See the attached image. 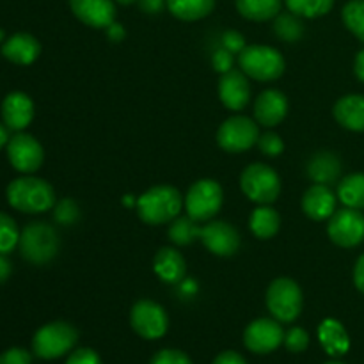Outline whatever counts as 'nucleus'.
<instances>
[{
  "instance_id": "nucleus-31",
  "label": "nucleus",
  "mask_w": 364,
  "mask_h": 364,
  "mask_svg": "<svg viewBox=\"0 0 364 364\" xmlns=\"http://www.w3.org/2000/svg\"><path fill=\"white\" fill-rule=\"evenodd\" d=\"M274 31H276L277 38L283 41L294 43L299 41L304 34V25L299 20L297 14H277L276 23H274Z\"/></svg>"
},
{
  "instance_id": "nucleus-29",
  "label": "nucleus",
  "mask_w": 364,
  "mask_h": 364,
  "mask_svg": "<svg viewBox=\"0 0 364 364\" xmlns=\"http://www.w3.org/2000/svg\"><path fill=\"white\" fill-rule=\"evenodd\" d=\"M201 233V226H199L198 220L191 219V217H176L174 220H171V226L167 235H169L171 242H174L176 245H191L192 242H196Z\"/></svg>"
},
{
  "instance_id": "nucleus-9",
  "label": "nucleus",
  "mask_w": 364,
  "mask_h": 364,
  "mask_svg": "<svg viewBox=\"0 0 364 364\" xmlns=\"http://www.w3.org/2000/svg\"><path fill=\"white\" fill-rule=\"evenodd\" d=\"M258 124L245 116H235L224 121L217 132V142L228 153H242L258 144Z\"/></svg>"
},
{
  "instance_id": "nucleus-4",
  "label": "nucleus",
  "mask_w": 364,
  "mask_h": 364,
  "mask_svg": "<svg viewBox=\"0 0 364 364\" xmlns=\"http://www.w3.org/2000/svg\"><path fill=\"white\" fill-rule=\"evenodd\" d=\"M238 64L247 77L259 82L276 80L284 73L283 53L267 45L245 46L238 53Z\"/></svg>"
},
{
  "instance_id": "nucleus-37",
  "label": "nucleus",
  "mask_w": 364,
  "mask_h": 364,
  "mask_svg": "<svg viewBox=\"0 0 364 364\" xmlns=\"http://www.w3.org/2000/svg\"><path fill=\"white\" fill-rule=\"evenodd\" d=\"M149 364H192V361L188 359V355L183 354L181 350H171V348H166V350H160L159 354L153 355Z\"/></svg>"
},
{
  "instance_id": "nucleus-43",
  "label": "nucleus",
  "mask_w": 364,
  "mask_h": 364,
  "mask_svg": "<svg viewBox=\"0 0 364 364\" xmlns=\"http://www.w3.org/2000/svg\"><path fill=\"white\" fill-rule=\"evenodd\" d=\"M354 283L361 294H364V255L359 256V259L355 262L354 267Z\"/></svg>"
},
{
  "instance_id": "nucleus-21",
  "label": "nucleus",
  "mask_w": 364,
  "mask_h": 364,
  "mask_svg": "<svg viewBox=\"0 0 364 364\" xmlns=\"http://www.w3.org/2000/svg\"><path fill=\"white\" fill-rule=\"evenodd\" d=\"M153 269H155L156 276L162 281L171 284H178L185 281V274H187V263L185 258L173 247H162L156 252L155 259H153Z\"/></svg>"
},
{
  "instance_id": "nucleus-39",
  "label": "nucleus",
  "mask_w": 364,
  "mask_h": 364,
  "mask_svg": "<svg viewBox=\"0 0 364 364\" xmlns=\"http://www.w3.org/2000/svg\"><path fill=\"white\" fill-rule=\"evenodd\" d=\"M66 364H102V359L91 348H78L68 358Z\"/></svg>"
},
{
  "instance_id": "nucleus-7",
  "label": "nucleus",
  "mask_w": 364,
  "mask_h": 364,
  "mask_svg": "<svg viewBox=\"0 0 364 364\" xmlns=\"http://www.w3.org/2000/svg\"><path fill=\"white\" fill-rule=\"evenodd\" d=\"M78 333L66 322H52L43 326L32 338L34 354L41 359H57L68 354L77 345Z\"/></svg>"
},
{
  "instance_id": "nucleus-2",
  "label": "nucleus",
  "mask_w": 364,
  "mask_h": 364,
  "mask_svg": "<svg viewBox=\"0 0 364 364\" xmlns=\"http://www.w3.org/2000/svg\"><path fill=\"white\" fill-rule=\"evenodd\" d=\"M181 205L183 199L178 188L171 185H156L137 199V213L146 224L159 226L176 219Z\"/></svg>"
},
{
  "instance_id": "nucleus-49",
  "label": "nucleus",
  "mask_w": 364,
  "mask_h": 364,
  "mask_svg": "<svg viewBox=\"0 0 364 364\" xmlns=\"http://www.w3.org/2000/svg\"><path fill=\"white\" fill-rule=\"evenodd\" d=\"M116 2L123 4V6H128V4H134V2H139V0H116Z\"/></svg>"
},
{
  "instance_id": "nucleus-34",
  "label": "nucleus",
  "mask_w": 364,
  "mask_h": 364,
  "mask_svg": "<svg viewBox=\"0 0 364 364\" xmlns=\"http://www.w3.org/2000/svg\"><path fill=\"white\" fill-rule=\"evenodd\" d=\"M80 217V208L73 199H63L53 206V219L63 226H71Z\"/></svg>"
},
{
  "instance_id": "nucleus-6",
  "label": "nucleus",
  "mask_w": 364,
  "mask_h": 364,
  "mask_svg": "<svg viewBox=\"0 0 364 364\" xmlns=\"http://www.w3.org/2000/svg\"><path fill=\"white\" fill-rule=\"evenodd\" d=\"M242 192L258 205H272L281 194V180L272 167L251 164L240 176Z\"/></svg>"
},
{
  "instance_id": "nucleus-10",
  "label": "nucleus",
  "mask_w": 364,
  "mask_h": 364,
  "mask_svg": "<svg viewBox=\"0 0 364 364\" xmlns=\"http://www.w3.org/2000/svg\"><path fill=\"white\" fill-rule=\"evenodd\" d=\"M327 233L340 247H355L364 240V215L359 210L347 206L336 210L327 224Z\"/></svg>"
},
{
  "instance_id": "nucleus-44",
  "label": "nucleus",
  "mask_w": 364,
  "mask_h": 364,
  "mask_svg": "<svg viewBox=\"0 0 364 364\" xmlns=\"http://www.w3.org/2000/svg\"><path fill=\"white\" fill-rule=\"evenodd\" d=\"M139 6H141V9L144 11V13L155 14V13H160V11L164 9V6H166V0H139Z\"/></svg>"
},
{
  "instance_id": "nucleus-24",
  "label": "nucleus",
  "mask_w": 364,
  "mask_h": 364,
  "mask_svg": "<svg viewBox=\"0 0 364 364\" xmlns=\"http://www.w3.org/2000/svg\"><path fill=\"white\" fill-rule=\"evenodd\" d=\"M308 174L315 183L331 185L340 178L341 162L334 153L320 151L309 160Z\"/></svg>"
},
{
  "instance_id": "nucleus-16",
  "label": "nucleus",
  "mask_w": 364,
  "mask_h": 364,
  "mask_svg": "<svg viewBox=\"0 0 364 364\" xmlns=\"http://www.w3.org/2000/svg\"><path fill=\"white\" fill-rule=\"evenodd\" d=\"M75 16L95 28H107L116 21V7L112 0H70Z\"/></svg>"
},
{
  "instance_id": "nucleus-14",
  "label": "nucleus",
  "mask_w": 364,
  "mask_h": 364,
  "mask_svg": "<svg viewBox=\"0 0 364 364\" xmlns=\"http://www.w3.org/2000/svg\"><path fill=\"white\" fill-rule=\"evenodd\" d=\"M199 240L203 242L210 252L215 256H233L240 247V235L231 224L223 220H212L206 226H201Z\"/></svg>"
},
{
  "instance_id": "nucleus-48",
  "label": "nucleus",
  "mask_w": 364,
  "mask_h": 364,
  "mask_svg": "<svg viewBox=\"0 0 364 364\" xmlns=\"http://www.w3.org/2000/svg\"><path fill=\"white\" fill-rule=\"evenodd\" d=\"M9 128L6 127V124H2L0 123V149L4 148V146L7 144V142H9Z\"/></svg>"
},
{
  "instance_id": "nucleus-28",
  "label": "nucleus",
  "mask_w": 364,
  "mask_h": 364,
  "mask_svg": "<svg viewBox=\"0 0 364 364\" xmlns=\"http://www.w3.org/2000/svg\"><path fill=\"white\" fill-rule=\"evenodd\" d=\"M237 9L247 20L267 21L279 14L281 0H237Z\"/></svg>"
},
{
  "instance_id": "nucleus-27",
  "label": "nucleus",
  "mask_w": 364,
  "mask_h": 364,
  "mask_svg": "<svg viewBox=\"0 0 364 364\" xmlns=\"http://www.w3.org/2000/svg\"><path fill=\"white\" fill-rule=\"evenodd\" d=\"M338 198L347 208L364 210V173L343 178L338 187Z\"/></svg>"
},
{
  "instance_id": "nucleus-36",
  "label": "nucleus",
  "mask_w": 364,
  "mask_h": 364,
  "mask_svg": "<svg viewBox=\"0 0 364 364\" xmlns=\"http://www.w3.org/2000/svg\"><path fill=\"white\" fill-rule=\"evenodd\" d=\"M258 146H259V151L267 156H277L281 155L284 149L283 139H281L277 134H274V132H267V134L259 135Z\"/></svg>"
},
{
  "instance_id": "nucleus-15",
  "label": "nucleus",
  "mask_w": 364,
  "mask_h": 364,
  "mask_svg": "<svg viewBox=\"0 0 364 364\" xmlns=\"http://www.w3.org/2000/svg\"><path fill=\"white\" fill-rule=\"evenodd\" d=\"M219 98L230 110H242L251 100V85L240 70H230L220 75Z\"/></svg>"
},
{
  "instance_id": "nucleus-1",
  "label": "nucleus",
  "mask_w": 364,
  "mask_h": 364,
  "mask_svg": "<svg viewBox=\"0 0 364 364\" xmlns=\"http://www.w3.org/2000/svg\"><path fill=\"white\" fill-rule=\"evenodd\" d=\"M6 196L9 205L23 213H43L55 206V192L41 178H16L9 183Z\"/></svg>"
},
{
  "instance_id": "nucleus-47",
  "label": "nucleus",
  "mask_w": 364,
  "mask_h": 364,
  "mask_svg": "<svg viewBox=\"0 0 364 364\" xmlns=\"http://www.w3.org/2000/svg\"><path fill=\"white\" fill-rule=\"evenodd\" d=\"M354 71H355V77H358L361 82H364V50H361V52L358 53V57H355Z\"/></svg>"
},
{
  "instance_id": "nucleus-41",
  "label": "nucleus",
  "mask_w": 364,
  "mask_h": 364,
  "mask_svg": "<svg viewBox=\"0 0 364 364\" xmlns=\"http://www.w3.org/2000/svg\"><path fill=\"white\" fill-rule=\"evenodd\" d=\"M223 46L226 50H230L231 53H240L242 50L245 48V41H244V36L240 32H235V31H228L226 34L223 36Z\"/></svg>"
},
{
  "instance_id": "nucleus-17",
  "label": "nucleus",
  "mask_w": 364,
  "mask_h": 364,
  "mask_svg": "<svg viewBox=\"0 0 364 364\" xmlns=\"http://www.w3.org/2000/svg\"><path fill=\"white\" fill-rule=\"evenodd\" d=\"M2 119L9 130H25L34 119V103L25 92H9L2 102Z\"/></svg>"
},
{
  "instance_id": "nucleus-12",
  "label": "nucleus",
  "mask_w": 364,
  "mask_h": 364,
  "mask_svg": "<svg viewBox=\"0 0 364 364\" xmlns=\"http://www.w3.org/2000/svg\"><path fill=\"white\" fill-rule=\"evenodd\" d=\"M7 159L11 166L23 174L36 173L45 160V151L38 139L28 134H16L7 142Z\"/></svg>"
},
{
  "instance_id": "nucleus-30",
  "label": "nucleus",
  "mask_w": 364,
  "mask_h": 364,
  "mask_svg": "<svg viewBox=\"0 0 364 364\" xmlns=\"http://www.w3.org/2000/svg\"><path fill=\"white\" fill-rule=\"evenodd\" d=\"M290 13L302 18H318L329 13L334 0H284Z\"/></svg>"
},
{
  "instance_id": "nucleus-33",
  "label": "nucleus",
  "mask_w": 364,
  "mask_h": 364,
  "mask_svg": "<svg viewBox=\"0 0 364 364\" xmlns=\"http://www.w3.org/2000/svg\"><path fill=\"white\" fill-rule=\"evenodd\" d=\"M20 242V231L13 217L0 212V255L13 251Z\"/></svg>"
},
{
  "instance_id": "nucleus-50",
  "label": "nucleus",
  "mask_w": 364,
  "mask_h": 364,
  "mask_svg": "<svg viewBox=\"0 0 364 364\" xmlns=\"http://www.w3.org/2000/svg\"><path fill=\"white\" fill-rule=\"evenodd\" d=\"M326 364H343V363H340V361H331V363H326Z\"/></svg>"
},
{
  "instance_id": "nucleus-8",
  "label": "nucleus",
  "mask_w": 364,
  "mask_h": 364,
  "mask_svg": "<svg viewBox=\"0 0 364 364\" xmlns=\"http://www.w3.org/2000/svg\"><path fill=\"white\" fill-rule=\"evenodd\" d=\"M223 201V187L215 180H199L188 188L185 210L191 219L198 223H208L219 213Z\"/></svg>"
},
{
  "instance_id": "nucleus-51",
  "label": "nucleus",
  "mask_w": 364,
  "mask_h": 364,
  "mask_svg": "<svg viewBox=\"0 0 364 364\" xmlns=\"http://www.w3.org/2000/svg\"><path fill=\"white\" fill-rule=\"evenodd\" d=\"M4 38V34H2V31H0V39H2Z\"/></svg>"
},
{
  "instance_id": "nucleus-18",
  "label": "nucleus",
  "mask_w": 364,
  "mask_h": 364,
  "mask_svg": "<svg viewBox=\"0 0 364 364\" xmlns=\"http://www.w3.org/2000/svg\"><path fill=\"white\" fill-rule=\"evenodd\" d=\"M288 114V100L277 89L263 91L255 102V117L263 127H277Z\"/></svg>"
},
{
  "instance_id": "nucleus-46",
  "label": "nucleus",
  "mask_w": 364,
  "mask_h": 364,
  "mask_svg": "<svg viewBox=\"0 0 364 364\" xmlns=\"http://www.w3.org/2000/svg\"><path fill=\"white\" fill-rule=\"evenodd\" d=\"M107 34H109V38L112 39V41H121V39L124 38V28L121 27L119 23H116V21H114L112 25H109V27H107Z\"/></svg>"
},
{
  "instance_id": "nucleus-32",
  "label": "nucleus",
  "mask_w": 364,
  "mask_h": 364,
  "mask_svg": "<svg viewBox=\"0 0 364 364\" xmlns=\"http://www.w3.org/2000/svg\"><path fill=\"white\" fill-rule=\"evenodd\" d=\"M343 21L355 38L364 41V0H350L343 7Z\"/></svg>"
},
{
  "instance_id": "nucleus-23",
  "label": "nucleus",
  "mask_w": 364,
  "mask_h": 364,
  "mask_svg": "<svg viewBox=\"0 0 364 364\" xmlns=\"http://www.w3.org/2000/svg\"><path fill=\"white\" fill-rule=\"evenodd\" d=\"M318 340L322 343L323 350L329 355H333V358H340V355L347 354L348 348H350V340H348L347 331H345V327L338 320L333 318H327L320 323Z\"/></svg>"
},
{
  "instance_id": "nucleus-25",
  "label": "nucleus",
  "mask_w": 364,
  "mask_h": 364,
  "mask_svg": "<svg viewBox=\"0 0 364 364\" xmlns=\"http://www.w3.org/2000/svg\"><path fill=\"white\" fill-rule=\"evenodd\" d=\"M279 226V213L274 208H270L269 205H262L259 208H256L251 213V219H249V228H251L255 237L259 238V240H269V238L276 237Z\"/></svg>"
},
{
  "instance_id": "nucleus-40",
  "label": "nucleus",
  "mask_w": 364,
  "mask_h": 364,
  "mask_svg": "<svg viewBox=\"0 0 364 364\" xmlns=\"http://www.w3.org/2000/svg\"><path fill=\"white\" fill-rule=\"evenodd\" d=\"M212 63H213V68H215L220 75L226 73V71L233 70V53L223 46V48L217 50V52L213 53Z\"/></svg>"
},
{
  "instance_id": "nucleus-38",
  "label": "nucleus",
  "mask_w": 364,
  "mask_h": 364,
  "mask_svg": "<svg viewBox=\"0 0 364 364\" xmlns=\"http://www.w3.org/2000/svg\"><path fill=\"white\" fill-rule=\"evenodd\" d=\"M32 358L23 348H9L0 354V364H31Z\"/></svg>"
},
{
  "instance_id": "nucleus-19",
  "label": "nucleus",
  "mask_w": 364,
  "mask_h": 364,
  "mask_svg": "<svg viewBox=\"0 0 364 364\" xmlns=\"http://www.w3.org/2000/svg\"><path fill=\"white\" fill-rule=\"evenodd\" d=\"M302 210L313 220L331 219L336 212V196L327 185H311L302 196Z\"/></svg>"
},
{
  "instance_id": "nucleus-11",
  "label": "nucleus",
  "mask_w": 364,
  "mask_h": 364,
  "mask_svg": "<svg viewBox=\"0 0 364 364\" xmlns=\"http://www.w3.org/2000/svg\"><path fill=\"white\" fill-rule=\"evenodd\" d=\"M130 323L139 336L146 340H159L167 333L169 318L166 309L156 302L139 301L130 311Z\"/></svg>"
},
{
  "instance_id": "nucleus-22",
  "label": "nucleus",
  "mask_w": 364,
  "mask_h": 364,
  "mask_svg": "<svg viewBox=\"0 0 364 364\" xmlns=\"http://www.w3.org/2000/svg\"><path fill=\"white\" fill-rule=\"evenodd\" d=\"M334 117L343 128L352 132H364V96L347 95L334 105Z\"/></svg>"
},
{
  "instance_id": "nucleus-42",
  "label": "nucleus",
  "mask_w": 364,
  "mask_h": 364,
  "mask_svg": "<svg viewBox=\"0 0 364 364\" xmlns=\"http://www.w3.org/2000/svg\"><path fill=\"white\" fill-rule=\"evenodd\" d=\"M213 364H247V363H245V359L242 358L240 354H237V352L226 350L223 352V354L217 355Z\"/></svg>"
},
{
  "instance_id": "nucleus-26",
  "label": "nucleus",
  "mask_w": 364,
  "mask_h": 364,
  "mask_svg": "<svg viewBox=\"0 0 364 364\" xmlns=\"http://www.w3.org/2000/svg\"><path fill=\"white\" fill-rule=\"evenodd\" d=\"M215 0H167V7L183 21L201 20L212 13Z\"/></svg>"
},
{
  "instance_id": "nucleus-20",
  "label": "nucleus",
  "mask_w": 364,
  "mask_h": 364,
  "mask_svg": "<svg viewBox=\"0 0 364 364\" xmlns=\"http://www.w3.org/2000/svg\"><path fill=\"white\" fill-rule=\"evenodd\" d=\"M2 53L11 63L20 64V66H28L41 53V45H39V41L32 34L18 32V34L6 39L2 46Z\"/></svg>"
},
{
  "instance_id": "nucleus-13",
  "label": "nucleus",
  "mask_w": 364,
  "mask_h": 364,
  "mask_svg": "<svg viewBox=\"0 0 364 364\" xmlns=\"http://www.w3.org/2000/svg\"><path fill=\"white\" fill-rule=\"evenodd\" d=\"M284 341L283 327L277 320L258 318L247 326L244 333V343L255 354H270Z\"/></svg>"
},
{
  "instance_id": "nucleus-3",
  "label": "nucleus",
  "mask_w": 364,
  "mask_h": 364,
  "mask_svg": "<svg viewBox=\"0 0 364 364\" xmlns=\"http://www.w3.org/2000/svg\"><path fill=\"white\" fill-rule=\"evenodd\" d=\"M21 256L34 265H43L59 252V235L46 223H31L21 230L18 242Z\"/></svg>"
},
{
  "instance_id": "nucleus-5",
  "label": "nucleus",
  "mask_w": 364,
  "mask_h": 364,
  "mask_svg": "<svg viewBox=\"0 0 364 364\" xmlns=\"http://www.w3.org/2000/svg\"><path fill=\"white\" fill-rule=\"evenodd\" d=\"M267 308L277 322H294L302 311L301 287L290 277L274 279L267 290Z\"/></svg>"
},
{
  "instance_id": "nucleus-35",
  "label": "nucleus",
  "mask_w": 364,
  "mask_h": 364,
  "mask_svg": "<svg viewBox=\"0 0 364 364\" xmlns=\"http://www.w3.org/2000/svg\"><path fill=\"white\" fill-rule=\"evenodd\" d=\"M308 345L309 334L304 329H301V327H294V329H290L284 334V347L290 352H295V354L304 352L308 348Z\"/></svg>"
},
{
  "instance_id": "nucleus-45",
  "label": "nucleus",
  "mask_w": 364,
  "mask_h": 364,
  "mask_svg": "<svg viewBox=\"0 0 364 364\" xmlns=\"http://www.w3.org/2000/svg\"><path fill=\"white\" fill-rule=\"evenodd\" d=\"M11 272H13L11 262L6 258V255H0V284L6 283V281L9 279Z\"/></svg>"
}]
</instances>
